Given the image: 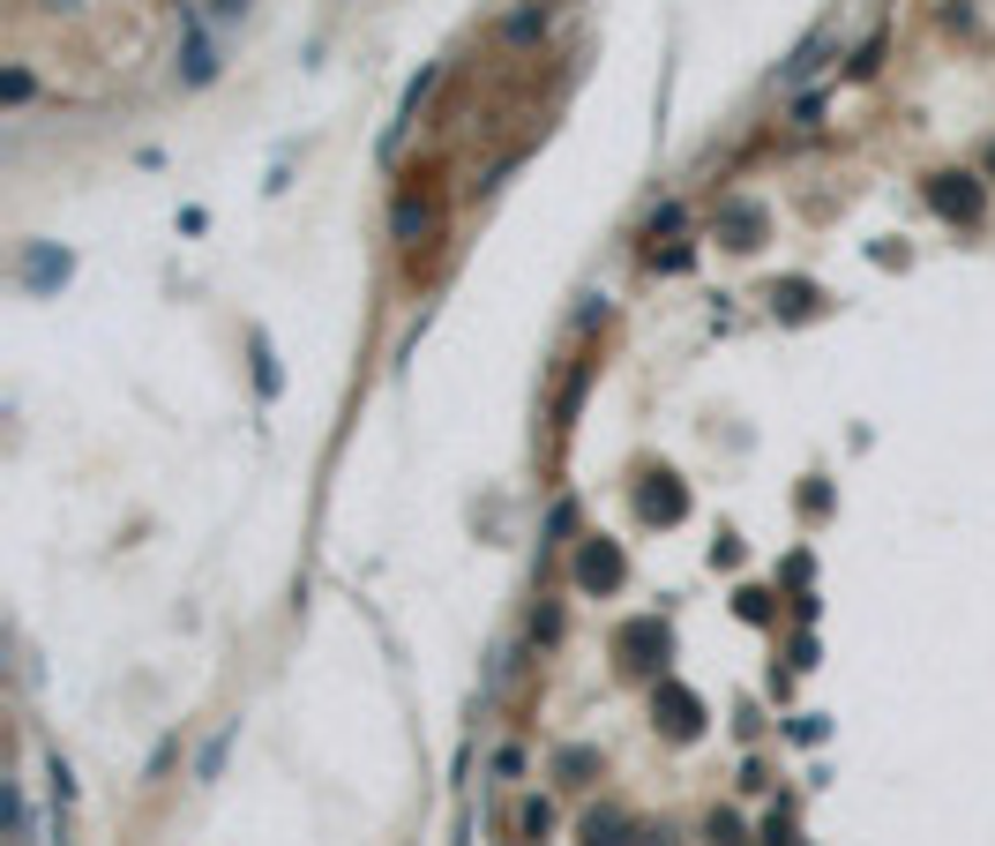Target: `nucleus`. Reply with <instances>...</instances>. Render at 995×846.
<instances>
[{
	"label": "nucleus",
	"instance_id": "obj_1",
	"mask_svg": "<svg viewBox=\"0 0 995 846\" xmlns=\"http://www.w3.org/2000/svg\"><path fill=\"white\" fill-rule=\"evenodd\" d=\"M928 195H936V211H943V217H981V188H973L965 172H943Z\"/></svg>",
	"mask_w": 995,
	"mask_h": 846
},
{
	"label": "nucleus",
	"instance_id": "obj_2",
	"mask_svg": "<svg viewBox=\"0 0 995 846\" xmlns=\"http://www.w3.org/2000/svg\"><path fill=\"white\" fill-rule=\"evenodd\" d=\"M577 577L591 585V593H607V585H622V554H614V548H584Z\"/></svg>",
	"mask_w": 995,
	"mask_h": 846
},
{
	"label": "nucleus",
	"instance_id": "obj_3",
	"mask_svg": "<svg viewBox=\"0 0 995 846\" xmlns=\"http://www.w3.org/2000/svg\"><path fill=\"white\" fill-rule=\"evenodd\" d=\"M644 509L652 517H681V487H666V472H659V487H644Z\"/></svg>",
	"mask_w": 995,
	"mask_h": 846
},
{
	"label": "nucleus",
	"instance_id": "obj_4",
	"mask_svg": "<svg viewBox=\"0 0 995 846\" xmlns=\"http://www.w3.org/2000/svg\"><path fill=\"white\" fill-rule=\"evenodd\" d=\"M53 278H68V255L38 248V255H31V285H53Z\"/></svg>",
	"mask_w": 995,
	"mask_h": 846
},
{
	"label": "nucleus",
	"instance_id": "obj_5",
	"mask_svg": "<svg viewBox=\"0 0 995 846\" xmlns=\"http://www.w3.org/2000/svg\"><path fill=\"white\" fill-rule=\"evenodd\" d=\"M233 15H248V0H217V23H233Z\"/></svg>",
	"mask_w": 995,
	"mask_h": 846
},
{
	"label": "nucleus",
	"instance_id": "obj_6",
	"mask_svg": "<svg viewBox=\"0 0 995 846\" xmlns=\"http://www.w3.org/2000/svg\"><path fill=\"white\" fill-rule=\"evenodd\" d=\"M988 166H995V150H988Z\"/></svg>",
	"mask_w": 995,
	"mask_h": 846
}]
</instances>
